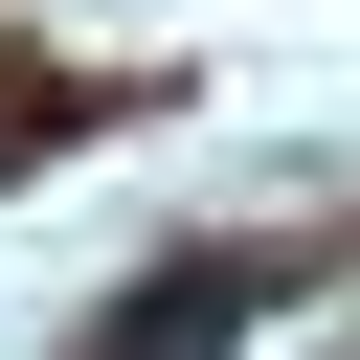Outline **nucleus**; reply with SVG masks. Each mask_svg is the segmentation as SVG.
I'll return each instance as SVG.
<instances>
[{
    "label": "nucleus",
    "mask_w": 360,
    "mask_h": 360,
    "mask_svg": "<svg viewBox=\"0 0 360 360\" xmlns=\"http://www.w3.org/2000/svg\"><path fill=\"white\" fill-rule=\"evenodd\" d=\"M270 292H292V248H158V270H135V292H112L68 360H225Z\"/></svg>",
    "instance_id": "nucleus-1"
}]
</instances>
